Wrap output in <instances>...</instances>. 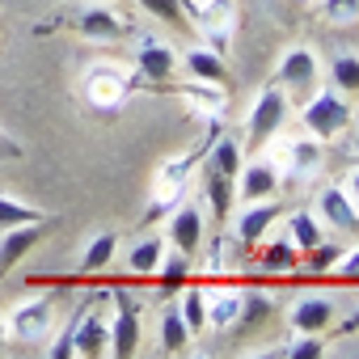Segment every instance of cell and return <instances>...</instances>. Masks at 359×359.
I'll return each instance as SVG.
<instances>
[{
  "instance_id": "obj_1",
  "label": "cell",
  "mask_w": 359,
  "mask_h": 359,
  "mask_svg": "<svg viewBox=\"0 0 359 359\" xmlns=\"http://www.w3.org/2000/svg\"><path fill=\"white\" fill-rule=\"evenodd\" d=\"M300 127L309 135H317L321 144L338 140L351 127V102H346V93H338L334 85L330 89H313L309 102L300 106Z\"/></svg>"
},
{
  "instance_id": "obj_2",
  "label": "cell",
  "mask_w": 359,
  "mask_h": 359,
  "mask_svg": "<svg viewBox=\"0 0 359 359\" xmlns=\"http://www.w3.org/2000/svg\"><path fill=\"white\" fill-rule=\"evenodd\" d=\"M182 13L208 39V47L224 55V47L233 39V26H237V0H182Z\"/></svg>"
},
{
  "instance_id": "obj_3",
  "label": "cell",
  "mask_w": 359,
  "mask_h": 359,
  "mask_svg": "<svg viewBox=\"0 0 359 359\" xmlns=\"http://www.w3.org/2000/svg\"><path fill=\"white\" fill-rule=\"evenodd\" d=\"M55 325V296H26L5 313V330L22 346H39Z\"/></svg>"
},
{
  "instance_id": "obj_4",
  "label": "cell",
  "mask_w": 359,
  "mask_h": 359,
  "mask_svg": "<svg viewBox=\"0 0 359 359\" xmlns=\"http://www.w3.org/2000/svg\"><path fill=\"white\" fill-rule=\"evenodd\" d=\"M199 148L195 152H182V156H169L161 169H156V182H152V208L144 212V220H161L165 212L177 208V199H182L187 182H191V169L199 165Z\"/></svg>"
},
{
  "instance_id": "obj_5",
  "label": "cell",
  "mask_w": 359,
  "mask_h": 359,
  "mask_svg": "<svg viewBox=\"0 0 359 359\" xmlns=\"http://www.w3.org/2000/svg\"><path fill=\"white\" fill-rule=\"evenodd\" d=\"M287 110H292V97H287L279 85L258 89V97H254V106H250V114H245V140H250L254 148H258V144H271V140L283 131Z\"/></svg>"
},
{
  "instance_id": "obj_6",
  "label": "cell",
  "mask_w": 359,
  "mask_h": 359,
  "mask_svg": "<svg viewBox=\"0 0 359 359\" xmlns=\"http://www.w3.org/2000/svg\"><path fill=\"white\" fill-rule=\"evenodd\" d=\"M131 93V76L118 64H89L81 76V97L93 110H118Z\"/></svg>"
},
{
  "instance_id": "obj_7",
  "label": "cell",
  "mask_w": 359,
  "mask_h": 359,
  "mask_svg": "<svg viewBox=\"0 0 359 359\" xmlns=\"http://www.w3.org/2000/svg\"><path fill=\"white\" fill-rule=\"evenodd\" d=\"M317 76H321V64H317V51L313 47H292L283 51L279 68H275V85L287 93V97H304L317 89Z\"/></svg>"
},
{
  "instance_id": "obj_8",
  "label": "cell",
  "mask_w": 359,
  "mask_h": 359,
  "mask_svg": "<svg viewBox=\"0 0 359 359\" xmlns=\"http://www.w3.org/2000/svg\"><path fill=\"white\" fill-rule=\"evenodd\" d=\"M165 245L182 250V254H191V258L203 254V245H208V224H203V208H199V199L173 208V216H169V224H165Z\"/></svg>"
},
{
  "instance_id": "obj_9",
  "label": "cell",
  "mask_w": 359,
  "mask_h": 359,
  "mask_svg": "<svg viewBox=\"0 0 359 359\" xmlns=\"http://www.w3.org/2000/svg\"><path fill=\"white\" fill-rule=\"evenodd\" d=\"M72 30L85 39V43H118L127 34V22L110 9V5H97V0H85V5L72 9Z\"/></svg>"
},
{
  "instance_id": "obj_10",
  "label": "cell",
  "mask_w": 359,
  "mask_h": 359,
  "mask_svg": "<svg viewBox=\"0 0 359 359\" xmlns=\"http://www.w3.org/2000/svg\"><path fill=\"white\" fill-rule=\"evenodd\" d=\"M279 173H287V177H296V182H309V177H317L321 169H325V144L317 140V135H292L283 148H279Z\"/></svg>"
},
{
  "instance_id": "obj_11",
  "label": "cell",
  "mask_w": 359,
  "mask_h": 359,
  "mask_svg": "<svg viewBox=\"0 0 359 359\" xmlns=\"http://www.w3.org/2000/svg\"><path fill=\"white\" fill-rule=\"evenodd\" d=\"M338 317V300L330 292H300L287 309V325L292 334H325Z\"/></svg>"
},
{
  "instance_id": "obj_12",
  "label": "cell",
  "mask_w": 359,
  "mask_h": 359,
  "mask_svg": "<svg viewBox=\"0 0 359 359\" xmlns=\"http://www.w3.org/2000/svg\"><path fill=\"white\" fill-rule=\"evenodd\" d=\"M279 182H283V173H279L275 156H254L241 165L233 191H237V203H258V199H275Z\"/></svg>"
},
{
  "instance_id": "obj_13",
  "label": "cell",
  "mask_w": 359,
  "mask_h": 359,
  "mask_svg": "<svg viewBox=\"0 0 359 359\" xmlns=\"http://www.w3.org/2000/svg\"><path fill=\"white\" fill-rule=\"evenodd\" d=\"M140 351V313L127 292H114V317H110V351L114 359H131Z\"/></svg>"
},
{
  "instance_id": "obj_14",
  "label": "cell",
  "mask_w": 359,
  "mask_h": 359,
  "mask_svg": "<svg viewBox=\"0 0 359 359\" xmlns=\"http://www.w3.org/2000/svg\"><path fill=\"white\" fill-rule=\"evenodd\" d=\"M135 72H140L144 81H156V85H165V81L177 72V51H173L165 39L140 34V39H135Z\"/></svg>"
},
{
  "instance_id": "obj_15",
  "label": "cell",
  "mask_w": 359,
  "mask_h": 359,
  "mask_svg": "<svg viewBox=\"0 0 359 359\" xmlns=\"http://www.w3.org/2000/svg\"><path fill=\"white\" fill-rule=\"evenodd\" d=\"M283 212H279V203L275 199H258V203H241V212H237V220H233V237L245 245V250H258V241L275 229V220H279Z\"/></svg>"
},
{
  "instance_id": "obj_16",
  "label": "cell",
  "mask_w": 359,
  "mask_h": 359,
  "mask_svg": "<svg viewBox=\"0 0 359 359\" xmlns=\"http://www.w3.org/2000/svg\"><path fill=\"white\" fill-rule=\"evenodd\" d=\"M317 220L330 233H359V208L342 187H321L317 195Z\"/></svg>"
},
{
  "instance_id": "obj_17",
  "label": "cell",
  "mask_w": 359,
  "mask_h": 359,
  "mask_svg": "<svg viewBox=\"0 0 359 359\" xmlns=\"http://www.w3.org/2000/svg\"><path fill=\"white\" fill-rule=\"evenodd\" d=\"M241 309H245V292L241 287H229V283L208 287V330H216V334L237 330Z\"/></svg>"
},
{
  "instance_id": "obj_18",
  "label": "cell",
  "mask_w": 359,
  "mask_h": 359,
  "mask_svg": "<svg viewBox=\"0 0 359 359\" xmlns=\"http://www.w3.org/2000/svg\"><path fill=\"white\" fill-rule=\"evenodd\" d=\"M43 229H47V220H34V224H13V229H5L0 233V275H9L39 241H43Z\"/></svg>"
},
{
  "instance_id": "obj_19",
  "label": "cell",
  "mask_w": 359,
  "mask_h": 359,
  "mask_svg": "<svg viewBox=\"0 0 359 359\" xmlns=\"http://www.w3.org/2000/svg\"><path fill=\"white\" fill-rule=\"evenodd\" d=\"M72 346H76V355H85V359L106 355V351H110V321H106L102 313H93V309H81V313H76Z\"/></svg>"
},
{
  "instance_id": "obj_20",
  "label": "cell",
  "mask_w": 359,
  "mask_h": 359,
  "mask_svg": "<svg viewBox=\"0 0 359 359\" xmlns=\"http://www.w3.org/2000/svg\"><path fill=\"white\" fill-rule=\"evenodd\" d=\"M173 93L182 97L191 110L208 114V118H220V114L229 110V93H224V85H212V81H191V76H187V85H177Z\"/></svg>"
},
{
  "instance_id": "obj_21",
  "label": "cell",
  "mask_w": 359,
  "mask_h": 359,
  "mask_svg": "<svg viewBox=\"0 0 359 359\" xmlns=\"http://www.w3.org/2000/svg\"><path fill=\"white\" fill-rule=\"evenodd\" d=\"M177 72H187L191 81H212V85H224V55L212 51V47H191L177 55Z\"/></svg>"
},
{
  "instance_id": "obj_22",
  "label": "cell",
  "mask_w": 359,
  "mask_h": 359,
  "mask_svg": "<svg viewBox=\"0 0 359 359\" xmlns=\"http://www.w3.org/2000/svg\"><path fill=\"white\" fill-rule=\"evenodd\" d=\"M114 254H118V237H114L110 229H97V233L85 237L81 258H76V271H81V275H97V271H106V266L114 262Z\"/></svg>"
},
{
  "instance_id": "obj_23",
  "label": "cell",
  "mask_w": 359,
  "mask_h": 359,
  "mask_svg": "<svg viewBox=\"0 0 359 359\" xmlns=\"http://www.w3.org/2000/svg\"><path fill=\"white\" fill-rule=\"evenodd\" d=\"M283 237L292 241L296 254H309L313 245L325 241V224L317 220V212H287L283 216Z\"/></svg>"
},
{
  "instance_id": "obj_24",
  "label": "cell",
  "mask_w": 359,
  "mask_h": 359,
  "mask_svg": "<svg viewBox=\"0 0 359 359\" xmlns=\"http://www.w3.org/2000/svg\"><path fill=\"white\" fill-rule=\"evenodd\" d=\"M156 338H161V351L165 355H187L191 351V325L182 321V313H177V304L161 309V325H156Z\"/></svg>"
},
{
  "instance_id": "obj_25",
  "label": "cell",
  "mask_w": 359,
  "mask_h": 359,
  "mask_svg": "<svg viewBox=\"0 0 359 359\" xmlns=\"http://www.w3.org/2000/svg\"><path fill=\"white\" fill-rule=\"evenodd\" d=\"M203 199H208V208H212V216H216V224L224 229L229 224V216H233V199H237V191H233V177H224V173H203Z\"/></svg>"
},
{
  "instance_id": "obj_26",
  "label": "cell",
  "mask_w": 359,
  "mask_h": 359,
  "mask_svg": "<svg viewBox=\"0 0 359 359\" xmlns=\"http://www.w3.org/2000/svg\"><path fill=\"white\" fill-rule=\"evenodd\" d=\"M241 165H245V148H241V140H233V135H220V140L212 144V152H208V165H203V169H212V173H224V177H233V182H237Z\"/></svg>"
},
{
  "instance_id": "obj_27",
  "label": "cell",
  "mask_w": 359,
  "mask_h": 359,
  "mask_svg": "<svg viewBox=\"0 0 359 359\" xmlns=\"http://www.w3.org/2000/svg\"><path fill=\"white\" fill-rule=\"evenodd\" d=\"M173 304H177V313H182V321L191 325V334H203V330H208V287L191 283V287L177 292Z\"/></svg>"
},
{
  "instance_id": "obj_28",
  "label": "cell",
  "mask_w": 359,
  "mask_h": 359,
  "mask_svg": "<svg viewBox=\"0 0 359 359\" xmlns=\"http://www.w3.org/2000/svg\"><path fill=\"white\" fill-rule=\"evenodd\" d=\"M152 275L161 279V287H165V292L182 287V283H187V275H191V254L165 245V254H161V262H156V271H152Z\"/></svg>"
},
{
  "instance_id": "obj_29",
  "label": "cell",
  "mask_w": 359,
  "mask_h": 359,
  "mask_svg": "<svg viewBox=\"0 0 359 359\" xmlns=\"http://www.w3.org/2000/svg\"><path fill=\"white\" fill-rule=\"evenodd\" d=\"M161 254H165V233L161 237H144V241H135L131 250H127V271L131 275H152L156 271V262H161Z\"/></svg>"
},
{
  "instance_id": "obj_30",
  "label": "cell",
  "mask_w": 359,
  "mask_h": 359,
  "mask_svg": "<svg viewBox=\"0 0 359 359\" xmlns=\"http://www.w3.org/2000/svg\"><path fill=\"white\" fill-rule=\"evenodd\" d=\"M275 355H283V359H325L330 346H325L321 334H292L283 346H275Z\"/></svg>"
},
{
  "instance_id": "obj_31",
  "label": "cell",
  "mask_w": 359,
  "mask_h": 359,
  "mask_svg": "<svg viewBox=\"0 0 359 359\" xmlns=\"http://www.w3.org/2000/svg\"><path fill=\"white\" fill-rule=\"evenodd\" d=\"M330 85L338 89V93H359V55L355 51H342V55H334V64H330Z\"/></svg>"
},
{
  "instance_id": "obj_32",
  "label": "cell",
  "mask_w": 359,
  "mask_h": 359,
  "mask_svg": "<svg viewBox=\"0 0 359 359\" xmlns=\"http://www.w3.org/2000/svg\"><path fill=\"white\" fill-rule=\"evenodd\" d=\"M34 220H47V212H39L34 203H22L13 195H0V233L13 224H34Z\"/></svg>"
},
{
  "instance_id": "obj_33",
  "label": "cell",
  "mask_w": 359,
  "mask_h": 359,
  "mask_svg": "<svg viewBox=\"0 0 359 359\" xmlns=\"http://www.w3.org/2000/svg\"><path fill=\"white\" fill-rule=\"evenodd\" d=\"M317 13L325 26H355L359 22V0H317Z\"/></svg>"
},
{
  "instance_id": "obj_34",
  "label": "cell",
  "mask_w": 359,
  "mask_h": 359,
  "mask_svg": "<svg viewBox=\"0 0 359 359\" xmlns=\"http://www.w3.org/2000/svg\"><path fill=\"white\" fill-rule=\"evenodd\" d=\"M140 9L169 22V26H187V13H182V0H140Z\"/></svg>"
},
{
  "instance_id": "obj_35",
  "label": "cell",
  "mask_w": 359,
  "mask_h": 359,
  "mask_svg": "<svg viewBox=\"0 0 359 359\" xmlns=\"http://www.w3.org/2000/svg\"><path fill=\"white\" fill-rule=\"evenodd\" d=\"M330 275L342 279V283H359V245H355V250H342V254L334 258Z\"/></svg>"
},
{
  "instance_id": "obj_36",
  "label": "cell",
  "mask_w": 359,
  "mask_h": 359,
  "mask_svg": "<svg viewBox=\"0 0 359 359\" xmlns=\"http://www.w3.org/2000/svg\"><path fill=\"white\" fill-rule=\"evenodd\" d=\"M338 254H342L338 245H330V241H321V245H313V250H309V254H300V258H309V266H313V271H330Z\"/></svg>"
},
{
  "instance_id": "obj_37",
  "label": "cell",
  "mask_w": 359,
  "mask_h": 359,
  "mask_svg": "<svg viewBox=\"0 0 359 359\" xmlns=\"http://www.w3.org/2000/svg\"><path fill=\"white\" fill-rule=\"evenodd\" d=\"M72 334H76V321H72V325H68V330H64V334L51 342V346H47V355H51V359H72V355H76V346H72Z\"/></svg>"
},
{
  "instance_id": "obj_38",
  "label": "cell",
  "mask_w": 359,
  "mask_h": 359,
  "mask_svg": "<svg viewBox=\"0 0 359 359\" xmlns=\"http://www.w3.org/2000/svg\"><path fill=\"white\" fill-rule=\"evenodd\" d=\"M342 191H346V195L355 199V208H359V165H355V169L346 173V182H342Z\"/></svg>"
},
{
  "instance_id": "obj_39",
  "label": "cell",
  "mask_w": 359,
  "mask_h": 359,
  "mask_svg": "<svg viewBox=\"0 0 359 359\" xmlns=\"http://www.w3.org/2000/svg\"><path fill=\"white\" fill-rule=\"evenodd\" d=\"M0 156H22V144H18V140H9L5 131H0Z\"/></svg>"
},
{
  "instance_id": "obj_40",
  "label": "cell",
  "mask_w": 359,
  "mask_h": 359,
  "mask_svg": "<svg viewBox=\"0 0 359 359\" xmlns=\"http://www.w3.org/2000/svg\"><path fill=\"white\" fill-rule=\"evenodd\" d=\"M338 330H342V334H355V330H359V304L342 317V325H338Z\"/></svg>"
},
{
  "instance_id": "obj_41",
  "label": "cell",
  "mask_w": 359,
  "mask_h": 359,
  "mask_svg": "<svg viewBox=\"0 0 359 359\" xmlns=\"http://www.w3.org/2000/svg\"><path fill=\"white\" fill-rule=\"evenodd\" d=\"M5 338H9V330H5V313H0V346H5Z\"/></svg>"
},
{
  "instance_id": "obj_42",
  "label": "cell",
  "mask_w": 359,
  "mask_h": 359,
  "mask_svg": "<svg viewBox=\"0 0 359 359\" xmlns=\"http://www.w3.org/2000/svg\"><path fill=\"white\" fill-rule=\"evenodd\" d=\"M355 131H359V127H355Z\"/></svg>"
}]
</instances>
